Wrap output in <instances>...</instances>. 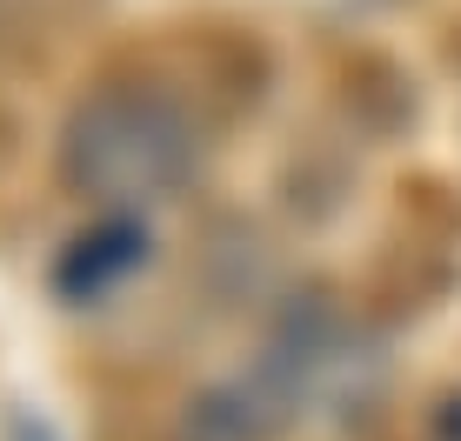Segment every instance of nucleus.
<instances>
[{"instance_id": "obj_4", "label": "nucleus", "mask_w": 461, "mask_h": 441, "mask_svg": "<svg viewBox=\"0 0 461 441\" xmlns=\"http://www.w3.org/2000/svg\"><path fill=\"white\" fill-rule=\"evenodd\" d=\"M435 441H461V388L435 408Z\"/></svg>"}, {"instance_id": "obj_1", "label": "nucleus", "mask_w": 461, "mask_h": 441, "mask_svg": "<svg viewBox=\"0 0 461 441\" xmlns=\"http://www.w3.org/2000/svg\"><path fill=\"white\" fill-rule=\"evenodd\" d=\"M208 161V128L194 107L148 81H101L68 107L54 167L68 194L101 214H140L148 201L181 194Z\"/></svg>"}, {"instance_id": "obj_2", "label": "nucleus", "mask_w": 461, "mask_h": 441, "mask_svg": "<svg viewBox=\"0 0 461 441\" xmlns=\"http://www.w3.org/2000/svg\"><path fill=\"white\" fill-rule=\"evenodd\" d=\"M361 341L328 294H294L261 335L248 368L221 374L181 408V441H281L355 374Z\"/></svg>"}, {"instance_id": "obj_3", "label": "nucleus", "mask_w": 461, "mask_h": 441, "mask_svg": "<svg viewBox=\"0 0 461 441\" xmlns=\"http://www.w3.org/2000/svg\"><path fill=\"white\" fill-rule=\"evenodd\" d=\"M148 255H154V234H148L140 214H101L94 228H81L60 248V261L47 267V288H54L60 308H94V302H107L127 274H140Z\"/></svg>"}]
</instances>
